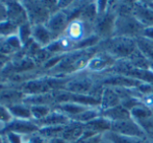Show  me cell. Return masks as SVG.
I'll list each match as a JSON object with an SVG mask.
<instances>
[{"label":"cell","mask_w":153,"mask_h":143,"mask_svg":"<svg viewBox=\"0 0 153 143\" xmlns=\"http://www.w3.org/2000/svg\"><path fill=\"white\" fill-rule=\"evenodd\" d=\"M103 134H97L89 130H85L82 136L74 143H102Z\"/></svg>","instance_id":"cell-21"},{"label":"cell","mask_w":153,"mask_h":143,"mask_svg":"<svg viewBox=\"0 0 153 143\" xmlns=\"http://www.w3.org/2000/svg\"><path fill=\"white\" fill-rule=\"evenodd\" d=\"M89 26H93V24L82 20L81 18H76L70 21L66 30H65V37L71 40L75 45L82 41L83 39L92 36L94 34L87 32L89 30Z\"/></svg>","instance_id":"cell-5"},{"label":"cell","mask_w":153,"mask_h":143,"mask_svg":"<svg viewBox=\"0 0 153 143\" xmlns=\"http://www.w3.org/2000/svg\"><path fill=\"white\" fill-rule=\"evenodd\" d=\"M82 125L85 130H89V131H92L97 134H104L106 132L111 131V121L103 116H99Z\"/></svg>","instance_id":"cell-14"},{"label":"cell","mask_w":153,"mask_h":143,"mask_svg":"<svg viewBox=\"0 0 153 143\" xmlns=\"http://www.w3.org/2000/svg\"><path fill=\"white\" fill-rule=\"evenodd\" d=\"M31 36L33 37L34 41L41 45H47L50 44V41L52 39L50 32L48 31L47 27L45 25H34L32 27Z\"/></svg>","instance_id":"cell-19"},{"label":"cell","mask_w":153,"mask_h":143,"mask_svg":"<svg viewBox=\"0 0 153 143\" xmlns=\"http://www.w3.org/2000/svg\"><path fill=\"white\" fill-rule=\"evenodd\" d=\"M132 15L145 27L153 26V10L147 4V2H134Z\"/></svg>","instance_id":"cell-12"},{"label":"cell","mask_w":153,"mask_h":143,"mask_svg":"<svg viewBox=\"0 0 153 143\" xmlns=\"http://www.w3.org/2000/svg\"><path fill=\"white\" fill-rule=\"evenodd\" d=\"M7 20V10H6V6L0 3V23L3 21Z\"/></svg>","instance_id":"cell-27"},{"label":"cell","mask_w":153,"mask_h":143,"mask_svg":"<svg viewBox=\"0 0 153 143\" xmlns=\"http://www.w3.org/2000/svg\"><path fill=\"white\" fill-rule=\"evenodd\" d=\"M10 117H12V115H10V111L6 108L0 106V120L4 121V122H8L10 120Z\"/></svg>","instance_id":"cell-26"},{"label":"cell","mask_w":153,"mask_h":143,"mask_svg":"<svg viewBox=\"0 0 153 143\" xmlns=\"http://www.w3.org/2000/svg\"><path fill=\"white\" fill-rule=\"evenodd\" d=\"M116 63H117V61L109 53H107L106 51L102 50V49H99L94 55V57L90 60L85 69L88 71H91V72L100 73L104 72V71H109L115 66Z\"/></svg>","instance_id":"cell-6"},{"label":"cell","mask_w":153,"mask_h":143,"mask_svg":"<svg viewBox=\"0 0 153 143\" xmlns=\"http://www.w3.org/2000/svg\"><path fill=\"white\" fill-rule=\"evenodd\" d=\"M95 88V81L90 76H78L72 81L67 82L64 86V89L68 92L82 95H92L91 93Z\"/></svg>","instance_id":"cell-7"},{"label":"cell","mask_w":153,"mask_h":143,"mask_svg":"<svg viewBox=\"0 0 153 143\" xmlns=\"http://www.w3.org/2000/svg\"><path fill=\"white\" fill-rule=\"evenodd\" d=\"M145 28L133 15H118L115 22L113 37H127L133 38L142 36Z\"/></svg>","instance_id":"cell-2"},{"label":"cell","mask_w":153,"mask_h":143,"mask_svg":"<svg viewBox=\"0 0 153 143\" xmlns=\"http://www.w3.org/2000/svg\"><path fill=\"white\" fill-rule=\"evenodd\" d=\"M31 31L29 25L27 24H23L20 26V37H21V41L23 43L27 42V40H29V37L31 36Z\"/></svg>","instance_id":"cell-24"},{"label":"cell","mask_w":153,"mask_h":143,"mask_svg":"<svg viewBox=\"0 0 153 143\" xmlns=\"http://www.w3.org/2000/svg\"><path fill=\"white\" fill-rule=\"evenodd\" d=\"M102 42V50L106 51L116 61L128 60L137 50L135 39L127 37H113Z\"/></svg>","instance_id":"cell-1"},{"label":"cell","mask_w":153,"mask_h":143,"mask_svg":"<svg viewBox=\"0 0 153 143\" xmlns=\"http://www.w3.org/2000/svg\"><path fill=\"white\" fill-rule=\"evenodd\" d=\"M137 47L143 57L150 63L153 64V40L145 38L143 36H139L135 38Z\"/></svg>","instance_id":"cell-17"},{"label":"cell","mask_w":153,"mask_h":143,"mask_svg":"<svg viewBox=\"0 0 153 143\" xmlns=\"http://www.w3.org/2000/svg\"><path fill=\"white\" fill-rule=\"evenodd\" d=\"M40 131V127L33 122L27 121L25 119H16L7 124H5V127L3 129L4 133H16V134H29L34 133V132Z\"/></svg>","instance_id":"cell-10"},{"label":"cell","mask_w":153,"mask_h":143,"mask_svg":"<svg viewBox=\"0 0 153 143\" xmlns=\"http://www.w3.org/2000/svg\"><path fill=\"white\" fill-rule=\"evenodd\" d=\"M61 85V82L56 79H36V81L27 82L24 85V90L27 93L34 95L46 94L49 90Z\"/></svg>","instance_id":"cell-9"},{"label":"cell","mask_w":153,"mask_h":143,"mask_svg":"<svg viewBox=\"0 0 153 143\" xmlns=\"http://www.w3.org/2000/svg\"><path fill=\"white\" fill-rule=\"evenodd\" d=\"M73 121L67 115L62 114L59 111L51 112L45 118L39 120V123H42L45 127H52V125H67L72 123Z\"/></svg>","instance_id":"cell-15"},{"label":"cell","mask_w":153,"mask_h":143,"mask_svg":"<svg viewBox=\"0 0 153 143\" xmlns=\"http://www.w3.org/2000/svg\"><path fill=\"white\" fill-rule=\"evenodd\" d=\"M142 36L145 37V38H148L150 40H153V26H149V27H145L143 30V34Z\"/></svg>","instance_id":"cell-28"},{"label":"cell","mask_w":153,"mask_h":143,"mask_svg":"<svg viewBox=\"0 0 153 143\" xmlns=\"http://www.w3.org/2000/svg\"><path fill=\"white\" fill-rule=\"evenodd\" d=\"M146 139L129 136L119 135L108 131L103 134V142L104 143H145Z\"/></svg>","instance_id":"cell-18"},{"label":"cell","mask_w":153,"mask_h":143,"mask_svg":"<svg viewBox=\"0 0 153 143\" xmlns=\"http://www.w3.org/2000/svg\"><path fill=\"white\" fill-rule=\"evenodd\" d=\"M29 141H30V143H44L41 136H32Z\"/></svg>","instance_id":"cell-30"},{"label":"cell","mask_w":153,"mask_h":143,"mask_svg":"<svg viewBox=\"0 0 153 143\" xmlns=\"http://www.w3.org/2000/svg\"><path fill=\"white\" fill-rule=\"evenodd\" d=\"M46 143H68V142L61 137H54V138H50L49 140H47Z\"/></svg>","instance_id":"cell-29"},{"label":"cell","mask_w":153,"mask_h":143,"mask_svg":"<svg viewBox=\"0 0 153 143\" xmlns=\"http://www.w3.org/2000/svg\"><path fill=\"white\" fill-rule=\"evenodd\" d=\"M102 143H104V142H102Z\"/></svg>","instance_id":"cell-35"},{"label":"cell","mask_w":153,"mask_h":143,"mask_svg":"<svg viewBox=\"0 0 153 143\" xmlns=\"http://www.w3.org/2000/svg\"><path fill=\"white\" fill-rule=\"evenodd\" d=\"M111 132L119 134V135L129 136V137H137L142 138V139H147L148 138V136L142 130V127L132 118L111 121Z\"/></svg>","instance_id":"cell-3"},{"label":"cell","mask_w":153,"mask_h":143,"mask_svg":"<svg viewBox=\"0 0 153 143\" xmlns=\"http://www.w3.org/2000/svg\"><path fill=\"white\" fill-rule=\"evenodd\" d=\"M0 143H3V139L1 137H0Z\"/></svg>","instance_id":"cell-34"},{"label":"cell","mask_w":153,"mask_h":143,"mask_svg":"<svg viewBox=\"0 0 153 143\" xmlns=\"http://www.w3.org/2000/svg\"><path fill=\"white\" fill-rule=\"evenodd\" d=\"M17 29V25L14 23L10 22L8 20L3 21L0 23V34L3 36H10V34H14Z\"/></svg>","instance_id":"cell-23"},{"label":"cell","mask_w":153,"mask_h":143,"mask_svg":"<svg viewBox=\"0 0 153 143\" xmlns=\"http://www.w3.org/2000/svg\"><path fill=\"white\" fill-rule=\"evenodd\" d=\"M69 23H70V20H69L67 13L65 10H59L50 17V19L45 24V26L50 32L52 39H54L57 38L62 32H65Z\"/></svg>","instance_id":"cell-8"},{"label":"cell","mask_w":153,"mask_h":143,"mask_svg":"<svg viewBox=\"0 0 153 143\" xmlns=\"http://www.w3.org/2000/svg\"><path fill=\"white\" fill-rule=\"evenodd\" d=\"M5 137L10 143H22V138L21 135L16 133H6Z\"/></svg>","instance_id":"cell-25"},{"label":"cell","mask_w":153,"mask_h":143,"mask_svg":"<svg viewBox=\"0 0 153 143\" xmlns=\"http://www.w3.org/2000/svg\"><path fill=\"white\" fill-rule=\"evenodd\" d=\"M100 98L101 111L121 105V97H120L119 93L117 92V90L113 87H103Z\"/></svg>","instance_id":"cell-13"},{"label":"cell","mask_w":153,"mask_h":143,"mask_svg":"<svg viewBox=\"0 0 153 143\" xmlns=\"http://www.w3.org/2000/svg\"><path fill=\"white\" fill-rule=\"evenodd\" d=\"M31 110V114L38 120L45 118L49 113H50V110L47 106H29Z\"/></svg>","instance_id":"cell-22"},{"label":"cell","mask_w":153,"mask_h":143,"mask_svg":"<svg viewBox=\"0 0 153 143\" xmlns=\"http://www.w3.org/2000/svg\"><path fill=\"white\" fill-rule=\"evenodd\" d=\"M3 143H10L7 141V139H3Z\"/></svg>","instance_id":"cell-32"},{"label":"cell","mask_w":153,"mask_h":143,"mask_svg":"<svg viewBox=\"0 0 153 143\" xmlns=\"http://www.w3.org/2000/svg\"><path fill=\"white\" fill-rule=\"evenodd\" d=\"M22 5L27 13L29 21L34 25H43V23L46 24L50 19V12L46 7L44 2L38 1H24L22 2Z\"/></svg>","instance_id":"cell-4"},{"label":"cell","mask_w":153,"mask_h":143,"mask_svg":"<svg viewBox=\"0 0 153 143\" xmlns=\"http://www.w3.org/2000/svg\"><path fill=\"white\" fill-rule=\"evenodd\" d=\"M150 69H151V70L153 71V64H151V65H150Z\"/></svg>","instance_id":"cell-33"},{"label":"cell","mask_w":153,"mask_h":143,"mask_svg":"<svg viewBox=\"0 0 153 143\" xmlns=\"http://www.w3.org/2000/svg\"><path fill=\"white\" fill-rule=\"evenodd\" d=\"M101 116L105 117V118H107L111 121H117V120H123V119L131 118L129 110H127L122 105L103 110V111H101Z\"/></svg>","instance_id":"cell-16"},{"label":"cell","mask_w":153,"mask_h":143,"mask_svg":"<svg viewBox=\"0 0 153 143\" xmlns=\"http://www.w3.org/2000/svg\"><path fill=\"white\" fill-rule=\"evenodd\" d=\"M7 110L10 111V115H14L18 119H28L32 116L30 107H26V106L15 105L8 107Z\"/></svg>","instance_id":"cell-20"},{"label":"cell","mask_w":153,"mask_h":143,"mask_svg":"<svg viewBox=\"0 0 153 143\" xmlns=\"http://www.w3.org/2000/svg\"><path fill=\"white\" fill-rule=\"evenodd\" d=\"M145 143H153V136L152 137H148L147 139H146Z\"/></svg>","instance_id":"cell-31"},{"label":"cell","mask_w":153,"mask_h":143,"mask_svg":"<svg viewBox=\"0 0 153 143\" xmlns=\"http://www.w3.org/2000/svg\"><path fill=\"white\" fill-rule=\"evenodd\" d=\"M6 10H7V20L16 25H23L27 23V13L24 6L19 2H6Z\"/></svg>","instance_id":"cell-11"}]
</instances>
